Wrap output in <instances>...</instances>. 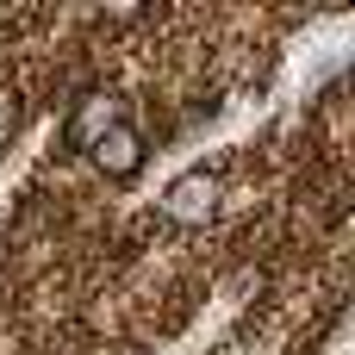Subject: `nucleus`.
Returning a JSON list of instances; mask_svg holds the SVG:
<instances>
[{"label": "nucleus", "mask_w": 355, "mask_h": 355, "mask_svg": "<svg viewBox=\"0 0 355 355\" xmlns=\"http://www.w3.org/2000/svg\"><path fill=\"white\" fill-rule=\"evenodd\" d=\"M162 225H175V231H200V225H212L218 212H225V168H187L181 181H168V193H162Z\"/></svg>", "instance_id": "obj_1"}, {"label": "nucleus", "mask_w": 355, "mask_h": 355, "mask_svg": "<svg viewBox=\"0 0 355 355\" xmlns=\"http://www.w3.org/2000/svg\"><path fill=\"white\" fill-rule=\"evenodd\" d=\"M112 125H125V100H119V87L94 81V87L75 94V106H69V119H62V150H69V156H87Z\"/></svg>", "instance_id": "obj_2"}, {"label": "nucleus", "mask_w": 355, "mask_h": 355, "mask_svg": "<svg viewBox=\"0 0 355 355\" xmlns=\"http://www.w3.org/2000/svg\"><path fill=\"white\" fill-rule=\"evenodd\" d=\"M87 168H94V181H106V187H125V181H137L144 175V162H150V137L125 119V125H112L87 156H81Z\"/></svg>", "instance_id": "obj_3"}]
</instances>
